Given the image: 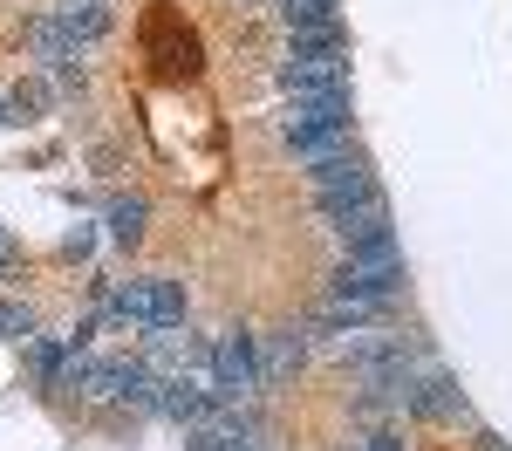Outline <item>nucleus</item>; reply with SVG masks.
Here are the masks:
<instances>
[{
  "label": "nucleus",
  "instance_id": "7",
  "mask_svg": "<svg viewBox=\"0 0 512 451\" xmlns=\"http://www.w3.org/2000/svg\"><path fill=\"white\" fill-rule=\"evenodd\" d=\"M280 89H349V55L342 48H294L280 62Z\"/></svg>",
  "mask_w": 512,
  "mask_h": 451
},
{
  "label": "nucleus",
  "instance_id": "15",
  "mask_svg": "<svg viewBox=\"0 0 512 451\" xmlns=\"http://www.w3.org/2000/svg\"><path fill=\"white\" fill-rule=\"evenodd\" d=\"M192 451H260V438H253L246 424H205L192 438Z\"/></svg>",
  "mask_w": 512,
  "mask_h": 451
},
{
  "label": "nucleus",
  "instance_id": "6",
  "mask_svg": "<svg viewBox=\"0 0 512 451\" xmlns=\"http://www.w3.org/2000/svg\"><path fill=\"white\" fill-rule=\"evenodd\" d=\"M335 123H349V89H287V117H280L287 137L335 130Z\"/></svg>",
  "mask_w": 512,
  "mask_h": 451
},
{
  "label": "nucleus",
  "instance_id": "12",
  "mask_svg": "<svg viewBox=\"0 0 512 451\" xmlns=\"http://www.w3.org/2000/svg\"><path fill=\"white\" fill-rule=\"evenodd\" d=\"M287 151L301 158V171L321 158H335V151H349V123H335V130H308V137H287Z\"/></svg>",
  "mask_w": 512,
  "mask_h": 451
},
{
  "label": "nucleus",
  "instance_id": "2",
  "mask_svg": "<svg viewBox=\"0 0 512 451\" xmlns=\"http://www.w3.org/2000/svg\"><path fill=\"white\" fill-rule=\"evenodd\" d=\"M110 315L144 335H164V328H185V287L178 281H123L110 294Z\"/></svg>",
  "mask_w": 512,
  "mask_h": 451
},
{
  "label": "nucleus",
  "instance_id": "8",
  "mask_svg": "<svg viewBox=\"0 0 512 451\" xmlns=\"http://www.w3.org/2000/svg\"><path fill=\"white\" fill-rule=\"evenodd\" d=\"M308 178H315V199H355V192H376V178H369V158L362 151H335V158L308 164Z\"/></svg>",
  "mask_w": 512,
  "mask_h": 451
},
{
  "label": "nucleus",
  "instance_id": "4",
  "mask_svg": "<svg viewBox=\"0 0 512 451\" xmlns=\"http://www.w3.org/2000/svg\"><path fill=\"white\" fill-rule=\"evenodd\" d=\"M205 376H212V397H219V404H239V397H253V390H260V376H267V369H260V342H253V335H219V342H212V356H205Z\"/></svg>",
  "mask_w": 512,
  "mask_h": 451
},
{
  "label": "nucleus",
  "instance_id": "1",
  "mask_svg": "<svg viewBox=\"0 0 512 451\" xmlns=\"http://www.w3.org/2000/svg\"><path fill=\"white\" fill-rule=\"evenodd\" d=\"M396 287H403V253H396V240H376V246H349V260H342V274H335L328 294L362 301V308H383Z\"/></svg>",
  "mask_w": 512,
  "mask_h": 451
},
{
  "label": "nucleus",
  "instance_id": "9",
  "mask_svg": "<svg viewBox=\"0 0 512 451\" xmlns=\"http://www.w3.org/2000/svg\"><path fill=\"white\" fill-rule=\"evenodd\" d=\"M212 390H198V376H158V410L178 424H212Z\"/></svg>",
  "mask_w": 512,
  "mask_h": 451
},
{
  "label": "nucleus",
  "instance_id": "10",
  "mask_svg": "<svg viewBox=\"0 0 512 451\" xmlns=\"http://www.w3.org/2000/svg\"><path fill=\"white\" fill-rule=\"evenodd\" d=\"M205 356H212V349H198L192 335H171V328L151 335V369H158V376H198Z\"/></svg>",
  "mask_w": 512,
  "mask_h": 451
},
{
  "label": "nucleus",
  "instance_id": "18",
  "mask_svg": "<svg viewBox=\"0 0 512 451\" xmlns=\"http://www.w3.org/2000/svg\"><path fill=\"white\" fill-rule=\"evenodd\" d=\"M7 117H14V96H0V123H7Z\"/></svg>",
  "mask_w": 512,
  "mask_h": 451
},
{
  "label": "nucleus",
  "instance_id": "11",
  "mask_svg": "<svg viewBox=\"0 0 512 451\" xmlns=\"http://www.w3.org/2000/svg\"><path fill=\"white\" fill-rule=\"evenodd\" d=\"M410 410H424V417H437V424H451V417H465V397H458L451 376H424V383L410 390Z\"/></svg>",
  "mask_w": 512,
  "mask_h": 451
},
{
  "label": "nucleus",
  "instance_id": "17",
  "mask_svg": "<svg viewBox=\"0 0 512 451\" xmlns=\"http://www.w3.org/2000/svg\"><path fill=\"white\" fill-rule=\"evenodd\" d=\"M369 451H403V438H396V431H376V438H369Z\"/></svg>",
  "mask_w": 512,
  "mask_h": 451
},
{
  "label": "nucleus",
  "instance_id": "13",
  "mask_svg": "<svg viewBox=\"0 0 512 451\" xmlns=\"http://www.w3.org/2000/svg\"><path fill=\"white\" fill-rule=\"evenodd\" d=\"M301 356H308V335H301V328H280L274 342L260 349V369H267V376H287V369L301 363Z\"/></svg>",
  "mask_w": 512,
  "mask_h": 451
},
{
  "label": "nucleus",
  "instance_id": "5",
  "mask_svg": "<svg viewBox=\"0 0 512 451\" xmlns=\"http://www.w3.org/2000/svg\"><path fill=\"white\" fill-rule=\"evenodd\" d=\"M321 226H328L342 246L396 240V233H390V205L376 199V192H355V199H321Z\"/></svg>",
  "mask_w": 512,
  "mask_h": 451
},
{
  "label": "nucleus",
  "instance_id": "16",
  "mask_svg": "<svg viewBox=\"0 0 512 451\" xmlns=\"http://www.w3.org/2000/svg\"><path fill=\"white\" fill-rule=\"evenodd\" d=\"M0 335H28V315L14 301H0Z\"/></svg>",
  "mask_w": 512,
  "mask_h": 451
},
{
  "label": "nucleus",
  "instance_id": "14",
  "mask_svg": "<svg viewBox=\"0 0 512 451\" xmlns=\"http://www.w3.org/2000/svg\"><path fill=\"white\" fill-rule=\"evenodd\" d=\"M144 219H151V205H144V199H110V240L137 246V240H144Z\"/></svg>",
  "mask_w": 512,
  "mask_h": 451
},
{
  "label": "nucleus",
  "instance_id": "3",
  "mask_svg": "<svg viewBox=\"0 0 512 451\" xmlns=\"http://www.w3.org/2000/svg\"><path fill=\"white\" fill-rule=\"evenodd\" d=\"M82 390L103 404H130V410H158V369L151 363H123V356H89Z\"/></svg>",
  "mask_w": 512,
  "mask_h": 451
}]
</instances>
